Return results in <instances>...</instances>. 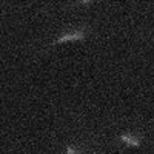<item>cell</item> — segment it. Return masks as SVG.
Listing matches in <instances>:
<instances>
[{"label":"cell","instance_id":"cell-2","mask_svg":"<svg viewBox=\"0 0 154 154\" xmlns=\"http://www.w3.org/2000/svg\"><path fill=\"white\" fill-rule=\"evenodd\" d=\"M120 142H123L125 145L128 146H140L142 145V140H143V134L140 133H133V131H126V133H122L119 137H117Z\"/></svg>","mask_w":154,"mask_h":154},{"label":"cell","instance_id":"cell-1","mask_svg":"<svg viewBox=\"0 0 154 154\" xmlns=\"http://www.w3.org/2000/svg\"><path fill=\"white\" fill-rule=\"evenodd\" d=\"M91 26L89 25H83V26H79L75 29H71V31H66V32H62L56 40L51 43L53 45H59V43H63V42H80V40H85V38L91 34Z\"/></svg>","mask_w":154,"mask_h":154},{"label":"cell","instance_id":"cell-3","mask_svg":"<svg viewBox=\"0 0 154 154\" xmlns=\"http://www.w3.org/2000/svg\"><path fill=\"white\" fill-rule=\"evenodd\" d=\"M65 154H80V152H79V149H77L74 145H66V148H65Z\"/></svg>","mask_w":154,"mask_h":154}]
</instances>
